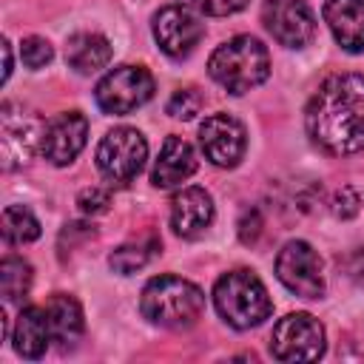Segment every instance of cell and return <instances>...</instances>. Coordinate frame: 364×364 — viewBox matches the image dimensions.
<instances>
[{
	"mask_svg": "<svg viewBox=\"0 0 364 364\" xmlns=\"http://www.w3.org/2000/svg\"><path fill=\"white\" fill-rule=\"evenodd\" d=\"M310 139L330 156L364 151V74L327 77L304 111Z\"/></svg>",
	"mask_w": 364,
	"mask_h": 364,
	"instance_id": "obj_1",
	"label": "cell"
},
{
	"mask_svg": "<svg viewBox=\"0 0 364 364\" xmlns=\"http://www.w3.org/2000/svg\"><path fill=\"white\" fill-rule=\"evenodd\" d=\"M139 310L151 324L182 330L205 310V293L182 276H156L142 287Z\"/></svg>",
	"mask_w": 364,
	"mask_h": 364,
	"instance_id": "obj_2",
	"label": "cell"
},
{
	"mask_svg": "<svg viewBox=\"0 0 364 364\" xmlns=\"http://www.w3.org/2000/svg\"><path fill=\"white\" fill-rule=\"evenodd\" d=\"M210 77L230 94H245L267 80L270 74V54L262 40L250 34H239L222 43L208 60Z\"/></svg>",
	"mask_w": 364,
	"mask_h": 364,
	"instance_id": "obj_3",
	"label": "cell"
},
{
	"mask_svg": "<svg viewBox=\"0 0 364 364\" xmlns=\"http://www.w3.org/2000/svg\"><path fill=\"white\" fill-rule=\"evenodd\" d=\"M213 304H216L219 316L236 330L259 327L273 310L267 287L250 270L225 273L213 287Z\"/></svg>",
	"mask_w": 364,
	"mask_h": 364,
	"instance_id": "obj_4",
	"label": "cell"
},
{
	"mask_svg": "<svg viewBox=\"0 0 364 364\" xmlns=\"http://www.w3.org/2000/svg\"><path fill=\"white\" fill-rule=\"evenodd\" d=\"M148 156V142L136 128L119 125L97 145V168L111 185H128L136 179Z\"/></svg>",
	"mask_w": 364,
	"mask_h": 364,
	"instance_id": "obj_5",
	"label": "cell"
},
{
	"mask_svg": "<svg viewBox=\"0 0 364 364\" xmlns=\"http://www.w3.org/2000/svg\"><path fill=\"white\" fill-rule=\"evenodd\" d=\"M94 97L105 114L122 117L154 97V77L142 65H117L97 82Z\"/></svg>",
	"mask_w": 364,
	"mask_h": 364,
	"instance_id": "obj_6",
	"label": "cell"
},
{
	"mask_svg": "<svg viewBox=\"0 0 364 364\" xmlns=\"http://www.w3.org/2000/svg\"><path fill=\"white\" fill-rule=\"evenodd\" d=\"M43 131L46 122L31 114L23 111V105L6 102L0 111V151H3V168L14 171L31 162L34 151L43 148Z\"/></svg>",
	"mask_w": 364,
	"mask_h": 364,
	"instance_id": "obj_7",
	"label": "cell"
},
{
	"mask_svg": "<svg viewBox=\"0 0 364 364\" xmlns=\"http://www.w3.org/2000/svg\"><path fill=\"white\" fill-rule=\"evenodd\" d=\"M270 353L279 361H316L324 353V327L310 313H290L276 321Z\"/></svg>",
	"mask_w": 364,
	"mask_h": 364,
	"instance_id": "obj_8",
	"label": "cell"
},
{
	"mask_svg": "<svg viewBox=\"0 0 364 364\" xmlns=\"http://www.w3.org/2000/svg\"><path fill=\"white\" fill-rule=\"evenodd\" d=\"M276 276H279V282L290 293H296L301 299H321L324 296L321 259L301 239H293V242H287L279 250V256H276Z\"/></svg>",
	"mask_w": 364,
	"mask_h": 364,
	"instance_id": "obj_9",
	"label": "cell"
},
{
	"mask_svg": "<svg viewBox=\"0 0 364 364\" xmlns=\"http://www.w3.org/2000/svg\"><path fill=\"white\" fill-rule=\"evenodd\" d=\"M262 23L284 48H304L316 37V17L304 0H264Z\"/></svg>",
	"mask_w": 364,
	"mask_h": 364,
	"instance_id": "obj_10",
	"label": "cell"
},
{
	"mask_svg": "<svg viewBox=\"0 0 364 364\" xmlns=\"http://www.w3.org/2000/svg\"><path fill=\"white\" fill-rule=\"evenodd\" d=\"M205 34L202 20L188 6H165L154 14V40L168 57H188Z\"/></svg>",
	"mask_w": 364,
	"mask_h": 364,
	"instance_id": "obj_11",
	"label": "cell"
},
{
	"mask_svg": "<svg viewBox=\"0 0 364 364\" xmlns=\"http://www.w3.org/2000/svg\"><path fill=\"white\" fill-rule=\"evenodd\" d=\"M199 145L205 159H210L219 168H233L245 156L247 134L245 125L230 114H210L199 125Z\"/></svg>",
	"mask_w": 364,
	"mask_h": 364,
	"instance_id": "obj_12",
	"label": "cell"
},
{
	"mask_svg": "<svg viewBox=\"0 0 364 364\" xmlns=\"http://www.w3.org/2000/svg\"><path fill=\"white\" fill-rule=\"evenodd\" d=\"M88 139V119L80 111H63L46 122L43 131V156L51 165H68L85 148Z\"/></svg>",
	"mask_w": 364,
	"mask_h": 364,
	"instance_id": "obj_13",
	"label": "cell"
},
{
	"mask_svg": "<svg viewBox=\"0 0 364 364\" xmlns=\"http://www.w3.org/2000/svg\"><path fill=\"white\" fill-rule=\"evenodd\" d=\"M213 222V199L205 188H182L171 202V228L182 239L202 236Z\"/></svg>",
	"mask_w": 364,
	"mask_h": 364,
	"instance_id": "obj_14",
	"label": "cell"
},
{
	"mask_svg": "<svg viewBox=\"0 0 364 364\" xmlns=\"http://www.w3.org/2000/svg\"><path fill=\"white\" fill-rule=\"evenodd\" d=\"M321 14L344 51H364V0H327Z\"/></svg>",
	"mask_w": 364,
	"mask_h": 364,
	"instance_id": "obj_15",
	"label": "cell"
},
{
	"mask_svg": "<svg viewBox=\"0 0 364 364\" xmlns=\"http://www.w3.org/2000/svg\"><path fill=\"white\" fill-rule=\"evenodd\" d=\"M193 171H196V154H193V148L182 136H173V134L165 136L162 151H159V156L154 162V171H151V182L156 188H176Z\"/></svg>",
	"mask_w": 364,
	"mask_h": 364,
	"instance_id": "obj_16",
	"label": "cell"
},
{
	"mask_svg": "<svg viewBox=\"0 0 364 364\" xmlns=\"http://www.w3.org/2000/svg\"><path fill=\"white\" fill-rule=\"evenodd\" d=\"M48 338H51V324L46 307H23L11 333L14 350L23 358H40L48 347Z\"/></svg>",
	"mask_w": 364,
	"mask_h": 364,
	"instance_id": "obj_17",
	"label": "cell"
},
{
	"mask_svg": "<svg viewBox=\"0 0 364 364\" xmlns=\"http://www.w3.org/2000/svg\"><path fill=\"white\" fill-rule=\"evenodd\" d=\"M65 60L80 74L100 71L111 60V43L97 31H77L65 43Z\"/></svg>",
	"mask_w": 364,
	"mask_h": 364,
	"instance_id": "obj_18",
	"label": "cell"
},
{
	"mask_svg": "<svg viewBox=\"0 0 364 364\" xmlns=\"http://www.w3.org/2000/svg\"><path fill=\"white\" fill-rule=\"evenodd\" d=\"M46 313H48V324H51V338L60 341V344H74L80 336H82V307L74 296H65V293H54L48 301H46Z\"/></svg>",
	"mask_w": 364,
	"mask_h": 364,
	"instance_id": "obj_19",
	"label": "cell"
},
{
	"mask_svg": "<svg viewBox=\"0 0 364 364\" xmlns=\"http://www.w3.org/2000/svg\"><path fill=\"white\" fill-rule=\"evenodd\" d=\"M0 228H3V239L9 245H26V242H34L40 236V222L37 216L23 208V205H9L3 210V219H0Z\"/></svg>",
	"mask_w": 364,
	"mask_h": 364,
	"instance_id": "obj_20",
	"label": "cell"
},
{
	"mask_svg": "<svg viewBox=\"0 0 364 364\" xmlns=\"http://www.w3.org/2000/svg\"><path fill=\"white\" fill-rule=\"evenodd\" d=\"M31 264L20 256H6L0 262V293L6 301H20L31 287Z\"/></svg>",
	"mask_w": 364,
	"mask_h": 364,
	"instance_id": "obj_21",
	"label": "cell"
},
{
	"mask_svg": "<svg viewBox=\"0 0 364 364\" xmlns=\"http://www.w3.org/2000/svg\"><path fill=\"white\" fill-rule=\"evenodd\" d=\"M151 253H154V245L128 242V245L117 247V250L108 256V264H111V270H114V273H122V276H128V273H136V270H142V267L148 264Z\"/></svg>",
	"mask_w": 364,
	"mask_h": 364,
	"instance_id": "obj_22",
	"label": "cell"
},
{
	"mask_svg": "<svg viewBox=\"0 0 364 364\" xmlns=\"http://www.w3.org/2000/svg\"><path fill=\"white\" fill-rule=\"evenodd\" d=\"M202 102H205V100H202V94H199L196 88H179V91L171 94L165 111H168L171 117H176V119H193V117L202 111Z\"/></svg>",
	"mask_w": 364,
	"mask_h": 364,
	"instance_id": "obj_23",
	"label": "cell"
},
{
	"mask_svg": "<svg viewBox=\"0 0 364 364\" xmlns=\"http://www.w3.org/2000/svg\"><path fill=\"white\" fill-rule=\"evenodd\" d=\"M20 57L28 68H43L46 63H51L54 51L48 46V40H43V37H26L20 46Z\"/></svg>",
	"mask_w": 364,
	"mask_h": 364,
	"instance_id": "obj_24",
	"label": "cell"
},
{
	"mask_svg": "<svg viewBox=\"0 0 364 364\" xmlns=\"http://www.w3.org/2000/svg\"><path fill=\"white\" fill-rule=\"evenodd\" d=\"M77 205L85 216H97V213H105L108 205H111V193L105 188H82L80 196H77Z\"/></svg>",
	"mask_w": 364,
	"mask_h": 364,
	"instance_id": "obj_25",
	"label": "cell"
},
{
	"mask_svg": "<svg viewBox=\"0 0 364 364\" xmlns=\"http://www.w3.org/2000/svg\"><path fill=\"white\" fill-rule=\"evenodd\" d=\"M193 6L202 11V14H210V17H228V14H236L247 6V0H193Z\"/></svg>",
	"mask_w": 364,
	"mask_h": 364,
	"instance_id": "obj_26",
	"label": "cell"
},
{
	"mask_svg": "<svg viewBox=\"0 0 364 364\" xmlns=\"http://www.w3.org/2000/svg\"><path fill=\"white\" fill-rule=\"evenodd\" d=\"M358 208H361V199H358V193H355L353 188H341V191L333 196V213H336L338 219H353V216L358 213Z\"/></svg>",
	"mask_w": 364,
	"mask_h": 364,
	"instance_id": "obj_27",
	"label": "cell"
},
{
	"mask_svg": "<svg viewBox=\"0 0 364 364\" xmlns=\"http://www.w3.org/2000/svg\"><path fill=\"white\" fill-rule=\"evenodd\" d=\"M259 233H262V213L256 208L242 210V216H239V239L245 245H253L259 239Z\"/></svg>",
	"mask_w": 364,
	"mask_h": 364,
	"instance_id": "obj_28",
	"label": "cell"
},
{
	"mask_svg": "<svg viewBox=\"0 0 364 364\" xmlns=\"http://www.w3.org/2000/svg\"><path fill=\"white\" fill-rule=\"evenodd\" d=\"M91 236H94V228H91V225H85V222H71V225L63 228V233H60V245L68 242V247H74L80 239H91Z\"/></svg>",
	"mask_w": 364,
	"mask_h": 364,
	"instance_id": "obj_29",
	"label": "cell"
},
{
	"mask_svg": "<svg viewBox=\"0 0 364 364\" xmlns=\"http://www.w3.org/2000/svg\"><path fill=\"white\" fill-rule=\"evenodd\" d=\"M347 270L355 282H364V247H358L350 259H347Z\"/></svg>",
	"mask_w": 364,
	"mask_h": 364,
	"instance_id": "obj_30",
	"label": "cell"
},
{
	"mask_svg": "<svg viewBox=\"0 0 364 364\" xmlns=\"http://www.w3.org/2000/svg\"><path fill=\"white\" fill-rule=\"evenodd\" d=\"M3 54H6V68H3V80H9V74H11V46H9V40L3 43Z\"/></svg>",
	"mask_w": 364,
	"mask_h": 364,
	"instance_id": "obj_31",
	"label": "cell"
}]
</instances>
